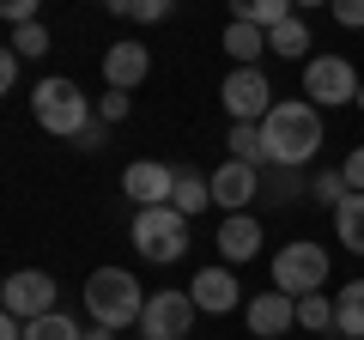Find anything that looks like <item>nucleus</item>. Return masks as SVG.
<instances>
[{"instance_id": "obj_38", "label": "nucleus", "mask_w": 364, "mask_h": 340, "mask_svg": "<svg viewBox=\"0 0 364 340\" xmlns=\"http://www.w3.org/2000/svg\"><path fill=\"white\" fill-rule=\"evenodd\" d=\"M358 110H364V85H358Z\"/></svg>"}, {"instance_id": "obj_33", "label": "nucleus", "mask_w": 364, "mask_h": 340, "mask_svg": "<svg viewBox=\"0 0 364 340\" xmlns=\"http://www.w3.org/2000/svg\"><path fill=\"white\" fill-rule=\"evenodd\" d=\"M340 170H346L352 195H364V146H352V152H346V164H340Z\"/></svg>"}, {"instance_id": "obj_9", "label": "nucleus", "mask_w": 364, "mask_h": 340, "mask_svg": "<svg viewBox=\"0 0 364 340\" xmlns=\"http://www.w3.org/2000/svg\"><path fill=\"white\" fill-rule=\"evenodd\" d=\"M219 97H225V116L231 122H261L273 110V85H267L261 67H231L225 85H219Z\"/></svg>"}, {"instance_id": "obj_27", "label": "nucleus", "mask_w": 364, "mask_h": 340, "mask_svg": "<svg viewBox=\"0 0 364 340\" xmlns=\"http://www.w3.org/2000/svg\"><path fill=\"white\" fill-rule=\"evenodd\" d=\"M13 49L18 55H49V31H43V18H37V25H13Z\"/></svg>"}, {"instance_id": "obj_14", "label": "nucleus", "mask_w": 364, "mask_h": 340, "mask_svg": "<svg viewBox=\"0 0 364 340\" xmlns=\"http://www.w3.org/2000/svg\"><path fill=\"white\" fill-rule=\"evenodd\" d=\"M146 73H152V49H140V43H109V49H104L109 92H140Z\"/></svg>"}, {"instance_id": "obj_11", "label": "nucleus", "mask_w": 364, "mask_h": 340, "mask_svg": "<svg viewBox=\"0 0 364 340\" xmlns=\"http://www.w3.org/2000/svg\"><path fill=\"white\" fill-rule=\"evenodd\" d=\"M255 195H261V164H249V158H225V164L213 170V207L249 213Z\"/></svg>"}, {"instance_id": "obj_12", "label": "nucleus", "mask_w": 364, "mask_h": 340, "mask_svg": "<svg viewBox=\"0 0 364 340\" xmlns=\"http://www.w3.org/2000/svg\"><path fill=\"white\" fill-rule=\"evenodd\" d=\"M122 195H128L134 207H170V195H176V170L140 158V164L122 170Z\"/></svg>"}, {"instance_id": "obj_21", "label": "nucleus", "mask_w": 364, "mask_h": 340, "mask_svg": "<svg viewBox=\"0 0 364 340\" xmlns=\"http://www.w3.org/2000/svg\"><path fill=\"white\" fill-rule=\"evenodd\" d=\"M231 18H243V25H261V31H273L279 18H291V0H231Z\"/></svg>"}, {"instance_id": "obj_35", "label": "nucleus", "mask_w": 364, "mask_h": 340, "mask_svg": "<svg viewBox=\"0 0 364 340\" xmlns=\"http://www.w3.org/2000/svg\"><path fill=\"white\" fill-rule=\"evenodd\" d=\"M0 340H25V322H18V316H6V310H0Z\"/></svg>"}, {"instance_id": "obj_25", "label": "nucleus", "mask_w": 364, "mask_h": 340, "mask_svg": "<svg viewBox=\"0 0 364 340\" xmlns=\"http://www.w3.org/2000/svg\"><path fill=\"white\" fill-rule=\"evenodd\" d=\"M231 158L267 164V152H261V122H231Z\"/></svg>"}, {"instance_id": "obj_3", "label": "nucleus", "mask_w": 364, "mask_h": 340, "mask_svg": "<svg viewBox=\"0 0 364 340\" xmlns=\"http://www.w3.org/2000/svg\"><path fill=\"white\" fill-rule=\"evenodd\" d=\"M31 110H37V128L43 134H55V140H79L85 134V122L97 116L91 110V97L79 92L73 79H37V92H31Z\"/></svg>"}, {"instance_id": "obj_29", "label": "nucleus", "mask_w": 364, "mask_h": 340, "mask_svg": "<svg viewBox=\"0 0 364 340\" xmlns=\"http://www.w3.org/2000/svg\"><path fill=\"white\" fill-rule=\"evenodd\" d=\"M267 170H273V176H267L273 195L267 201H291V195H298V170H279V164H267Z\"/></svg>"}, {"instance_id": "obj_13", "label": "nucleus", "mask_w": 364, "mask_h": 340, "mask_svg": "<svg viewBox=\"0 0 364 340\" xmlns=\"http://www.w3.org/2000/svg\"><path fill=\"white\" fill-rule=\"evenodd\" d=\"M219 255H225V267H243V262H255L261 255V219L255 213H225L219 219Z\"/></svg>"}, {"instance_id": "obj_22", "label": "nucleus", "mask_w": 364, "mask_h": 340, "mask_svg": "<svg viewBox=\"0 0 364 340\" xmlns=\"http://www.w3.org/2000/svg\"><path fill=\"white\" fill-rule=\"evenodd\" d=\"M25 340H85V328H79L73 316L49 310V316H37V322H25Z\"/></svg>"}, {"instance_id": "obj_2", "label": "nucleus", "mask_w": 364, "mask_h": 340, "mask_svg": "<svg viewBox=\"0 0 364 340\" xmlns=\"http://www.w3.org/2000/svg\"><path fill=\"white\" fill-rule=\"evenodd\" d=\"M146 298H152V292H146L128 267H97V274L85 280V310H91L97 328H140Z\"/></svg>"}, {"instance_id": "obj_19", "label": "nucleus", "mask_w": 364, "mask_h": 340, "mask_svg": "<svg viewBox=\"0 0 364 340\" xmlns=\"http://www.w3.org/2000/svg\"><path fill=\"white\" fill-rule=\"evenodd\" d=\"M304 49H310V25H304L298 13H291V18H279V25L267 31V55H279V61H298Z\"/></svg>"}, {"instance_id": "obj_23", "label": "nucleus", "mask_w": 364, "mask_h": 340, "mask_svg": "<svg viewBox=\"0 0 364 340\" xmlns=\"http://www.w3.org/2000/svg\"><path fill=\"white\" fill-rule=\"evenodd\" d=\"M298 328L328 334V328H334V298H328V292H304L298 298Z\"/></svg>"}, {"instance_id": "obj_37", "label": "nucleus", "mask_w": 364, "mask_h": 340, "mask_svg": "<svg viewBox=\"0 0 364 340\" xmlns=\"http://www.w3.org/2000/svg\"><path fill=\"white\" fill-rule=\"evenodd\" d=\"M291 6H334V0H291Z\"/></svg>"}, {"instance_id": "obj_31", "label": "nucleus", "mask_w": 364, "mask_h": 340, "mask_svg": "<svg viewBox=\"0 0 364 340\" xmlns=\"http://www.w3.org/2000/svg\"><path fill=\"white\" fill-rule=\"evenodd\" d=\"M128 97H134V92H104V97H97V116H104V122H122V116H128Z\"/></svg>"}, {"instance_id": "obj_10", "label": "nucleus", "mask_w": 364, "mask_h": 340, "mask_svg": "<svg viewBox=\"0 0 364 340\" xmlns=\"http://www.w3.org/2000/svg\"><path fill=\"white\" fill-rule=\"evenodd\" d=\"M243 322H249L255 340H279V334L298 328V298H291V292H255V298L243 304Z\"/></svg>"}, {"instance_id": "obj_30", "label": "nucleus", "mask_w": 364, "mask_h": 340, "mask_svg": "<svg viewBox=\"0 0 364 340\" xmlns=\"http://www.w3.org/2000/svg\"><path fill=\"white\" fill-rule=\"evenodd\" d=\"M328 13H334V18H340L346 31H364V0H334Z\"/></svg>"}, {"instance_id": "obj_8", "label": "nucleus", "mask_w": 364, "mask_h": 340, "mask_svg": "<svg viewBox=\"0 0 364 340\" xmlns=\"http://www.w3.org/2000/svg\"><path fill=\"white\" fill-rule=\"evenodd\" d=\"M0 310L18 316V322L49 316L55 310V280L43 274V267H18V274H6V286H0Z\"/></svg>"}, {"instance_id": "obj_17", "label": "nucleus", "mask_w": 364, "mask_h": 340, "mask_svg": "<svg viewBox=\"0 0 364 340\" xmlns=\"http://www.w3.org/2000/svg\"><path fill=\"white\" fill-rule=\"evenodd\" d=\"M334 334L340 340H364V280L340 286V298H334Z\"/></svg>"}, {"instance_id": "obj_32", "label": "nucleus", "mask_w": 364, "mask_h": 340, "mask_svg": "<svg viewBox=\"0 0 364 340\" xmlns=\"http://www.w3.org/2000/svg\"><path fill=\"white\" fill-rule=\"evenodd\" d=\"M104 134H109V122H104V116H91V122H85V134H79L73 146H85V152H104Z\"/></svg>"}, {"instance_id": "obj_1", "label": "nucleus", "mask_w": 364, "mask_h": 340, "mask_svg": "<svg viewBox=\"0 0 364 340\" xmlns=\"http://www.w3.org/2000/svg\"><path fill=\"white\" fill-rule=\"evenodd\" d=\"M316 146H322V110L310 97H286V104H273L261 116V152H267V164L298 170L316 158Z\"/></svg>"}, {"instance_id": "obj_15", "label": "nucleus", "mask_w": 364, "mask_h": 340, "mask_svg": "<svg viewBox=\"0 0 364 340\" xmlns=\"http://www.w3.org/2000/svg\"><path fill=\"white\" fill-rule=\"evenodd\" d=\"M188 298H195L200 304V316H225V310H231V304H237V280H231V267H200V274L195 280H188Z\"/></svg>"}, {"instance_id": "obj_18", "label": "nucleus", "mask_w": 364, "mask_h": 340, "mask_svg": "<svg viewBox=\"0 0 364 340\" xmlns=\"http://www.w3.org/2000/svg\"><path fill=\"white\" fill-rule=\"evenodd\" d=\"M170 207L176 213H207L213 207V176H195V170H176V195H170Z\"/></svg>"}, {"instance_id": "obj_26", "label": "nucleus", "mask_w": 364, "mask_h": 340, "mask_svg": "<svg viewBox=\"0 0 364 340\" xmlns=\"http://www.w3.org/2000/svg\"><path fill=\"white\" fill-rule=\"evenodd\" d=\"M310 195L322 201V207H340V201L352 195V183H346V170H322V176H316V183H310Z\"/></svg>"}, {"instance_id": "obj_6", "label": "nucleus", "mask_w": 364, "mask_h": 340, "mask_svg": "<svg viewBox=\"0 0 364 340\" xmlns=\"http://www.w3.org/2000/svg\"><path fill=\"white\" fill-rule=\"evenodd\" d=\"M358 85H364V79L352 73L346 55H316V61H304V97H310L316 110L358 104Z\"/></svg>"}, {"instance_id": "obj_28", "label": "nucleus", "mask_w": 364, "mask_h": 340, "mask_svg": "<svg viewBox=\"0 0 364 340\" xmlns=\"http://www.w3.org/2000/svg\"><path fill=\"white\" fill-rule=\"evenodd\" d=\"M37 6L43 0H0V18L6 25H37Z\"/></svg>"}, {"instance_id": "obj_34", "label": "nucleus", "mask_w": 364, "mask_h": 340, "mask_svg": "<svg viewBox=\"0 0 364 340\" xmlns=\"http://www.w3.org/2000/svg\"><path fill=\"white\" fill-rule=\"evenodd\" d=\"M18 61H25V55H18V49H6V55H0V85H6V92H13V85H18Z\"/></svg>"}, {"instance_id": "obj_7", "label": "nucleus", "mask_w": 364, "mask_h": 340, "mask_svg": "<svg viewBox=\"0 0 364 340\" xmlns=\"http://www.w3.org/2000/svg\"><path fill=\"white\" fill-rule=\"evenodd\" d=\"M195 316H200V304L188 292H152L146 316H140V340H188Z\"/></svg>"}, {"instance_id": "obj_36", "label": "nucleus", "mask_w": 364, "mask_h": 340, "mask_svg": "<svg viewBox=\"0 0 364 340\" xmlns=\"http://www.w3.org/2000/svg\"><path fill=\"white\" fill-rule=\"evenodd\" d=\"M85 340H116V328H97V322H91V328H85Z\"/></svg>"}, {"instance_id": "obj_20", "label": "nucleus", "mask_w": 364, "mask_h": 340, "mask_svg": "<svg viewBox=\"0 0 364 340\" xmlns=\"http://www.w3.org/2000/svg\"><path fill=\"white\" fill-rule=\"evenodd\" d=\"M334 237L352 249V255H364V195H346L334 207Z\"/></svg>"}, {"instance_id": "obj_24", "label": "nucleus", "mask_w": 364, "mask_h": 340, "mask_svg": "<svg viewBox=\"0 0 364 340\" xmlns=\"http://www.w3.org/2000/svg\"><path fill=\"white\" fill-rule=\"evenodd\" d=\"M109 13H122V18H134V25H164L170 13H176V0H116Z\"/></svg>"}, {"instance_id": "obj_4", "label": "nucleus", "mask_w": 364, "mask_h": 340, "mask_svg": "<svg viewBox=\"0 0 364 340\" xmlns=\"http://www.w3.org/2000/svg\"><path fill=\"white\" fill-rule=\"evenodd\" d=\"M134 249H140L146 262H158V267L182 262V249H188V213H176V207H140V213H134Z\"/></svg>"}, {"instance_id": "obj_5", "label": "nucleus", "mask_w": 364, "mask_h": 340, "mask_svg": "<svg viewBox=\"0 0 364 340\" xmlns=\"http://www.w3.org/2000/svg\"><path fill=\"white\" fill-rule=\"evenodd\" d=\"M322 286H328V249L310 243V237L279 243V255H273V292L304 298V292H322Z\"/></svg>"}, {"instance_id": "obj_16", "label": "nucleus", "mask_w": 364, "mask_h": 340, "mask_svg": "<svg viewBox=\"0 0 364 340\" xmlns=\"http://www.w3.org/2000/svg\"><path fill=\"white\" fill-rule=\"evenodd\" d=\"M225 55H231L237 67H261V55H267V31L231 18V25H225Z\"/></svg>"}]
</instances>
